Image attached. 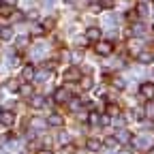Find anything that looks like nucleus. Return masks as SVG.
I'll use <instances>...</instances> for the list:
<instances>
[{
	"mask_svg": "<svg viewBox=\"0 0 154 154\" xmlns=\"http://www.w3.org/2000/svg\"><path fill=\"white\" fill-rule=\"evenodd\" d=\"M43 26H45V28H54V19H45Z\"/></svg>",
	"mask_w": 154,
	"mask_h": 154,
	"instance_id": "f704fd0d",
	"label": "nucleus"
},
{
	"mask_svg": "<svg viewBox=\"0 0 154 154\" xmlns=\"http://www.w3.org/2000/svg\"><path fill=\"white\" fill-rule=\"evenodd\" d=\"M75 79H79V71H77V69H69L64 73V82H75Z\"/></svg>",
	"mask_w": 154,
	"mask_h": 154,
	"instance_id": "f8f14e48",
	"label": "nucleus"
},
{
	"mask_svg": "<svg viewBox=\"0 0 154 154\" xmlns=\"http://www.w3.org/2000/svg\"><path fill=\"white\" fill-rule=\"evenodd\" d=\"M120 154H133V152H131V150H122Z\"/></svg>",
	"mask_w": 154,
	"mask_h": 154,
	"instance_id": "ea45409f",
	"label": "nucleus"
},
{
	"mask_svg": "<svg viewBox=\"0 0 154 154\" xmlns=\"http://www.w3.org/2000/svg\"><path fill=\"white\" fill-rule=\"evenodd\" d=\"M71 109H73V111L79 109V101H73V103H71Z\"/></svg>",
	"mask_w": 154,
	"mask_h": 154,
	"instance_id": "c9c22d12",
	"label": "nucleus"
},
{
	"mask_svg": "<svg viewBox=\"0 0 154 154\" xmlns=\"http://www.w3.org/2000/svg\"><path fill=\"white\" fill-rule=\"evenodd\" d=\"M109 122H111L109 116H103V118H101V124H109Z\"/></svg>",
	"mask_w": 154,
	"mask_h": 154,
	"instance_id": "e433bc0d",
	"label": "nucleus"
},
{
	"mask_svg": "<svg viewBox=\"0 0 154 154\" xmlns=\"http://www.w3.org/2000/svg\"><path fill=\"white\" fill-rule=\"evenodd\" d=\"M0 122H2L5 126H11V124L15 122V113H13V111H9V109H5L2 113H0Z\"/></svg>",
	"mask_w": 154,
	"mask_h": 154,
	"instance_id": "20e7f679",
	"label": "nucleus"
},
{
	"mask_svg": "<svg viewBox=\"0 0 154 154\" xmlns=\"http://www.w3.org/2000/svg\"><path fill=\"white\" fill-rule=\"evenodd\" d=\"M107 113H109V116H118V107H116V105H111V107L107 109Z\"/></svg>",
	"mask_w": 154,
	"mask_h": 154,
	"instance_id": "2f4dec72",
	"label": "nucleus"
},
{
	"mask_svg": "<svg viewBox=\"0 0 154 154\" xmlns=\"http://www.w3.org/2000/svg\"><path fill=\"white\" fill-rule=\"evenodd\" d=\"M105 146L107 148H116V146H118V139H116V137H107L105 139Z\"/></svg>",
	"mask_w": 154,
	"mask_h": 154,
	"instance_id": "b1692460",
	"label": "nucleus"
},
{
	"mask_svg": "<svg viewBox=\"0 0 154 154\" xmlns=\"http://www.w3.org/2000/svg\"><path fill=\"white\" fill-rule=\"evenodd\" d=\"M30 105H32L34 109H41V107H45V96H38V94L30 96Z\"/></svg>",
	"mask_w": 154,
	"mask_h": 154,
	"instance_id": "0eeeda50",
	"label": "nucleus"
},
{
	"mask_svg": "<svg viewBox=\"0 0 154 154\" xmlns=\"http://www.w3.org/2000/svg\"><path fill=\"white\" fill-rule=\"evenodd\" d=\"M9 64H11V66H17V64H19V58H17V56H9Z\"/></svg>",
	"mask_w": 154,
	"mask_h": 154,
	"instance_id": "c85d7f7f",
	"label": "nucleus"
},
{
	"mask_svg": "<svg viewBox=\"0 0 154 154\" xmlns=\"http://www.w3.org/2000/svg\"><path fill=\"white\" fill-rule=\"evenodd\" d=\"M146 113L148 116H154V103H148L146 105Z\"/></svg>",
	"mask_w": 154,
	"mask_h": 154,
	"instance_id": "7c9ffc66",
	"label": "nucleus"
},
{
	"mask_svg": "<svg viewBox=\"0 0 154 154\" xmlns=\"http://www.w3.org/2000/svg\"><path fill=\"white\" fill-rule=\"evenodd\" d=\"M75 43H77V45H86V43H88V36H82V38H77Z\"/></svg>",
	"mask_w": 154,
	"mask_h": 154,
	"instance_id": "473e14b6",
	"label": "nucleus"
},
{
	"mask_svg": "<svg viewBox=\"0 0 154 154\" xmlns=\"http://www.w3.org/2000/svg\"><path fill=\"white\" fill-rule=\"evenodd\" d=\"M137 60H139L141 64H150V62L154 60V54H150V51H141V54H137Z\"/></svg>",
	"mask_w": 154,
	"mask_h": 154,
	"instance_id": "9b49d317",
	"label": "nucleus"
},
{
	"mask_svg": "<svg viewBox=\"0 0 154 154\" xmlns=\"http://www.w3.org/2000/svg\"><path fill=\"white\" fill-rule=\"evenodd\" d=\"M86 36H88V41H99V36H101V30H99V28H88Z\"/></svg>",
	"mask_w": 154,
	"mask_h": 154,
	"instance_id": "ddd939ff",
	"label": "nucleus"
},
{
	"mask_svg": "<svg viewBox=\"0 0 154 154\" xmlns=\"http://www.w3.org/2000/svg\"><path fill=\"white\" fill-rule=\"evenodd\" d=\"M113 86L118 88V90H124V79H120V77H116V79H113Z\"/></svg>",
	"mask_w": 154,
	"mask_h": 154,
	"instance_id": "bb28decb",
	"label": "nucleus"
},
{
	"mask_svg": "<svg viewBox=\"0 0 154 154\" xmlns=\"http://www.w3.org/2000/svg\"><path fill=\"white\" fill-rule=\"evenodd\" d=\"M131 32H133L135 36H141V34L146 32V26H143V24H133V28H131Z\"/></svg>",
	"mask_w": 154,
	"mask_h": 154,
	"instance_id": "dca6fc26",
	"label": "nucleus"
},
{
	"mask_svg": "<svg viewBox=\"0 0 154 154\" xmlns=\"http://www.w3.org/2000/svg\"><path fill=\"white\" fill-rule=\"evenodd\" d=\"M34 79H36V82H45V79H49V71H38Z\"/></svg>",
	"mask_w": 154,
	"mask_h": 154,
	"instance_id": "6ab92c4d",
	"label": "nucleus"
},
{
	"mask_svg": "<svg viewBox=\"0 0 154 154\" xmlns=\"http://www.w3.org/2000/svg\"><path fill=\"white\" fill-rule=\"evenodd\" d=\"M113 51V45L109 41H99L96 43V54H101V56H109Z\"/></svg>",
	"mask_w": 154,
	"mask_h": 154,
	"instance_id": "f257e3e1",
	"label": "nucleus"
},
{
	"mask_svg": "<svg viewBox=\"0 0 154 154\" xmlns=\"http://www.w3.org/2000/svg\"><path fill=\"white\" fill-rule=\"evenodd\" d=\"M62 122H64V118L60 113H49V118H47V124L49 126H62Z\"/></svg>",
	"mask_w": 154,
	"mask_h": 154,
	"instance_id": "423d86ee",
	"label": "nucleus"
},
{
	"mask_svg": "<svg viewBox=\"0 0 154 154\" xmlns=\"http://www.w3.org/2000/svg\"><path fill=\"white\" fill-rule=\"evenodd\" d=\"M148 154H154V148H150V152H148Z\"/></svg>",
	"mask_w": 154,
	"mask_h": 154,
	"instance_id": "79ce46f5",
	"label": "nucleus"
},
{
	"mask_svg": "<svg viewBox=\"0 0 154 154\" xmlns=\"http://www.w3.org/2000/svg\"><path fill=\"white\" fill-rule=\"evenodd\" d=\"M5 88L11 90V92H15V90H19V84H17V79H9V82L5 84Z\"/></svg>",
	"mask_w": 154,
	"mask_h": 154,
	"instance_id": "a211bd4d",
	"label": "nucleus"
},
{
	"mask_svg": "<svg viewBox=\"0 0 154 154\" xmlns=\"http://www.w3.org/2000/svg\"><path fill=\"white\" fill-rule=\"evenodd\" d=\"M73 60H82V51H75L73 54Z\"/></svg>",
	"mask_w": 154,
	"mask_h": 154,
	"instance_id": "58836bf2",
	"label": "nucleus"
},
{
	"mask_svg": "<svg viewBox=\"0 0 154 154\" xmlns=\"http://www.w3.org/2000/svg\"><path fill=\"white\" fill-rule=\"evenodd\" d=\"M139 92H141V96H143V99H154V84H150V82L141 84Z\"/></svg>",
	"mask_w": 154,
	"mask_h": 154,
	"instance_id": "7ed1b4c3",
	"label": "nucleus"
},
{
	"mask_svg": "<svg viewBox=\"0 0 154 154\" xmlns=\"http://www.w3.org/2000/svg\"><path fill=\"white\" fill-rule=\"evenodd\" d=\"M111 122H113V124H116V126H120V128H122V126H124V118H122V116H116V118H113V120H111Z\"/></svg>",
	"mask_w": 154,
	"mask_h": 154,
	"instance_id": "393cba45",
	"label": "nucleus"
},
{
	"mask_svg": "<svg viewBox=\"0 0 154 154\" xmlns=\"http://www.w3.org/2000/svg\"><path fill=\"white\" fill-rule=\"evenodd\" d=\"M45 34V26H32V36H43Z\"/></svg>",
	"mask_w": 154,
	"mask_h": 154,
	"instance_id": "aec40b11",
	"label": "nucleus"
},
{
	"mask_svg": "<svg viewBox=\"0 0 154 154\" xmlns=\"http://www.w3.org/2000/svg\"><path fill=\"white\" fill-rule=\"evenodd\" d=\"M13 36H15V32H13L11 26H5L2 30H0V38H2V41H11Z\"/></svg>",
	"mask_w": 154,
	"mask_h": 154,
	"instance_id": "9d476101",
	"label": "nucleus"
},
{
	"mask_svg": "<svg viewBox=\"0 0 154 154\" xmlns=\"http://www.w3.org/2000/svg\"><path fill=\"white\" fill-rule=\"evenodd\" d=\"M69 99H71V92H69L66 88H58L56 94H54V101H56V103H66Z\"/></svg>",
	"mask_w": 154,
	"mask_h": 154,
	"instance_id": "f03ea898",
	"label": "nucleus"
},
{
	"mask_svg": "<svg viewBox=\"0 0 154 154\" xmlns=\"http://www.w3.org/2000/svg\"><path fill=\"white\" fill-rule=\"evenodd\" d=\"M32 126H34V128H43V126H45V122H43V120H36V118H34V120H32Z\"/></svg>",
	"mask_w": 154,
	"mask_h": 154,
	"instance_id": "c756f323",
	"label": "nucleus"
},
{
	"mask_svg": "<svg viewBox=\"0 0 154 154\" xmlns=\"http://www.w3.org/2000/svg\"><path fill=\"white\" fill-rule=\"evenodd\" d=\"M101 7H113V0H101Z\"/></svg>",
	"mask_w": 154,
	"mask_h": 154,
	"instance_id": "72a5a7b5",
	"label": "nucleus"
},
{
	"mask_svg": "<svg viewBox=\"0 0 154 154\" xmlns=\"http://www.w3.org/2000/svg\"><path fill=\"white\" fill-rule=\"evenodd\" d=\"M64 2H69V5H73V2H77V0H64Z\"/></svg>",
	"mask_w": 154,
	"mask_h": 154,
	"instance_id": "a19ab883",
	"label": "nucleus"
},
{
	"mask_svg": "<svg viewBox=\"0 0 154 154\" xmlns=\"http://www.w3.org/2000/svg\"><path fill=\"white\" fill-rule=\"evenodd\" d=\"M15 45H17L19 49H26V47L30 45V38H28V36H19L17 41H15Z\"/></svg>",
	"mask_w": 154,
	"mask_h": 154,
	"instance_id": "f3484780",
	"label": "nucleus"
},
{
	"mask_svg": "<svg viewBox=\"0 0 154 154\" xmlns=\"http://www.w3.org/2000/svg\"><path fill=\"white\" fill-rule=\"evenodd\" d=\"M135 146H137V148H150V139L146 137V135H141V137L135 139Z\"/></svg>",
	"mask_w": 154,
	"mask_h": 154,
	"instance_id": "2eb2a0df",
	"label": "nucleus"
},
{
	"mask_svg": "<svg viewBox=\"0 0 154 154\" xmlns=\"http://www.w3.org/2000/svg\"><path fill=\"white\" fill-rule=\"evenodd\" d=\"M86 146H88V150H92V152H99V150H101V141H99V139H88Z\"/></svg>",
	"mask_w": 154,
	"mask_h": 154,
	"instance_id": "4468645a",
	"label": "nucleus"
},
{
	"mask_svg": "<svg viewBox=\"0 0 154 154\" xmlns=\"http://www.w3.org/2000/svg\"><path fill=\"white\" fill-rule=\"evenodd\" d=\"M0 9H2V0H0Z\"/></svg>",
	"mask_w": 154,
	"mask_h": 154,
	"instance_id": "37998d69",
	"label": "nucleus"
},
{
	"mask_svg": "<svg viewBox=\"0 0 154 154\" xmlns=\"http://www.w3.org/2000/svg\"><path fill=\"white\" fill-rule=\"evenodd\" d=\"M58 141L64 143V146H69V135L66 133H60V135H58Z\"/></svg>",
	"mask_w": 154,
	"mask_h": 154,
	"instance_id": "a878e982",
	"label": "nucleus"
},
{
	"mask_svg": "<svg viewBox=\"0 0 154 154\" xmlns=\"http://www.w3.org/2000/svg\"><path fill=\"white\" fill-rule=\"evenodd\" d=\"M36 154H54V152H51V150H49V148H43V150H38V152H36Z\"/></svg>",
	"mask_w": 154,
	"mask_h": 154,
	"instance_id": "4c0bfd02",
	"label": "nucleus"
},
{
	"mask_svg": "<svg viewBox=\"0 0 154 154\" xmlns=\"http://www.w3.org/2000/svg\"><path fill=\"white\" fill-rule=\"evenodd\" d=\"M19 92H22L24 96H32V86H28V84H26V86L19 88Z\"/></svg>",
	"mask_w": 154,
	"mask_h": 154,
	"instance_id": "4be33fe9",
	"label": "nucleus"
},
{
	"mask_svg": "<svg viewBox=\"0 0 154 154\" xmlns=\"http://www.w3.org/2000/svg\"><path fill=\"white\" fill-rule=\"evenodd\" d=\"M88 120H90L92 124H101V116H99V113H90Z\"/></svg>",
	"mask_w": 154,
	"mask_h": 154,
	"instance_id": "5701e85b",
	"label": "nucleus"
},
{
	"mask_svg": "<svg viewBox=\"0 0 154 154\" xmlns=\"http://www.w3.org/2000/svg\"><path fill=\"white\" fill-rule=\"evenodd\" d=\"M137 13H139V15H148V7H146L143 2H141V5H137Z\"/></svg>",
	"mask_w": 154,
	"mask_h": 154,
	"instance_id": "cd10ccee",
	"label": "nucleus"
},
{
	"mask_svg": "<svg viewBox=\"0 0 154 154\" xmlns=\"http://www.w3.org/2000/svg\"><path fill=\"white\" fill-rule=\"evenodd\" d=\"M92 88V79H90V77H84V79H82V90H90Z\"/></svg>",
	"mask_w": 154,
	"mask_h": 154,
	"instance_id": "412c9836",
	"label": "nucleus"
},
{
	"mask_svg": "<svg viewBox=\"0 0 154 154\" xmlns=\"http://www.w3.org/2000/svg\"><path fill=\"white\" fill-rule=\"evenodd\" d=\"M116 139H118V143H128L133 137H131V133L126 128H120L118 133H116Z\"/></svg>",
	"mask_w": 154,
	"mask_h": 154,
	"instance_id": "39448f33",
	"label": "nucleus"
},
{
	"mask_svg": "<svg viewBox=\"0 0 154 154\" xmlns=\"http://www.w3.org/2000/svg\"><path fill=\"white\" fill-rule=\"evenodd\" d=\"M22 77H24V79L26 82H30V79H34V77H36V71H34V66H24V71H22Z\"/></svg>",
	"mask_w": 154,
	"mask_h": 154,
	"instance_id": "6e6552de",
	"label": "nucleus"
},
{
	"mask_svg": "<svg viewBox=\"0 0 154 154\" xmlns=\"http://www.w3.org/2000/svg\"><path fill=\"white\" fill-rule=\"evenodd\" d=\"M128 49L133 51V54H141L143 49H141V41H139V38H131V41H128Z\"/></svg>",
	"mask_w": 154,
	"mask_h": 154,
	"instance_id": "1a4fd4ad",
	"label": "nucleus"
}]
</instances>
